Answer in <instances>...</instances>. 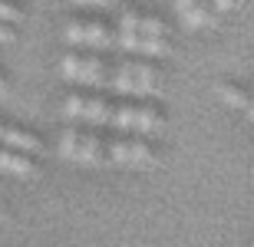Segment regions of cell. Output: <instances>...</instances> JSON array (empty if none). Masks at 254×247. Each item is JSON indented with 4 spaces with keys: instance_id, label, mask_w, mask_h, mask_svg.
<instances>
[{
    "instance_id": "obj_9",
    "label": "cell",
    "mask_w": 254,
    "mask_h": 247,
    "mask_svg": "<svg viewBox=\"0 0 254 247\" xmlns=\"http://www.w3.org/2000/svg\"><path fill=\"white\" fill-rule=\"evenodd\" d=\"M116 43L129 53H142V56H165L169 53V40L165 37H142V33H123L119 30V37Z\"/></svg>"
},
{
    "instance_id": "obj_12",
    "label": "cell",
    "mask_w": 254,
    "mask_h": 247,
    "mask_svg": "<svg viewBox=\"0 0 254 247\" xmlns=\"http://www.w3.org/2000/svg\"><path fill=\"white\" fill-rule=\"evenodd\" d=\"M215 93L221 96L231 109H245V112H251V99H248V93L241 89V86H235V83H218Z\"/></svg>"
},
{
    "instance_id": "obj_4",
    "label": "cell",
    "mask_w": 254,
    "mask_h": 247,
    "mask_svg": "<svg viewBox=\"0 0 254 247\" xmlns=\"http://www.w3.org/2000/svg\"><path fill=\"white\" fill-rule=\"evenodd\" d=\"M106 162L123 165V168H155V148L145 139H116L106 145Z\"/></svg>"
},
{
    "instance_id": "obj_15",
    "label": "cell",
    "mask_w": 254,
    "mask_h": 247,
    "mask_svg": "<svg viewBox=\"0 0 254 247\" xmlns=\"http://www.w3.org/2000/svg\"><path fill=\"white\" fill-rule=\"evenodd\" d=\"M215 10H235L238 7V0H208Z\"/></svg>"
},
{
    "instance_id": "obj_8",
    "label": "cell",
    "mask_w": 254,
    "mask_h": 247,
    "mask_svg": "<svg viewBox=\"0 0 254 247\" xmlns=\"http://www.w3.org/2000/svg\"><path fill=\"white\" fill-rule=\"evenodd\" d=\"M175 10H179L182 23L189 30H205L218 23V13L208 0H175Z\"/></svg>"
},
{
    "instance_id": "obj_18",
    "label": "cell",
    "mask_w": 254,
    "mask_h": 247,
    "mask_svg": "<svg viewBox=\"0 0 254 247\" xmlns=\"http://www.w3.org/2000/svg\"><path fill=\"white\" fill-rule=\"evenodd\" d=\"M3 96H7V79L0 76V99H3Z\"/></svg>"
},
{
    "instance_id": "obj_3",
    "label": "cell",
    "mask_w": 254,
    "mask_h": 247,
    "mask_svg": "<svg viewBox=\"0 0 254 247\" xmlns=\"http://www.w3.org/2000/svg\"><path fill=\"white\" fill-rule=\"evenodd\" d=\"M109 125L123 129V132H139V135H155L165 129V115L155 109V105H116Z\"/></svg>"
},
{
    "instance_id": "obj_6",
    "label": "cell",
    "mask_w": 254,
    "mask_h": 247,
    "mask_svg": "<svg viewBox=\"0 0 254 247\" xmlns=\"http://www.w3.org/2000/svg\"><path fill=\"white\" fill-rule=\"evenodd\" d=\"M113 109L116 105L109 102V99H103V96H66L63 102V112L69 115V119H83V122H93V125H109V119H113Z\"/></svg>"
},
{
    "instance_id": "obj_13",
    "label": "cell",
    "mask_w": 254,
    "mask_h": 247,
    "mask_svg": "<svg viewBox=\"0 0 254 247\" xmlns=\"http://www.w3.org/2000/svg\"><path fill=\"white\" fill-rule=\"evenodd\" d=\"M135 33H142V37H165V33H169V27H165L159 17H139Z\"/></svg>"
},
{
    "instance_id": "obj_7",
    "label": "cell",
    "mask_w": 254,
    "mask_h": 247,
    "mask_svg": "<svg viewBox=\"0 0 254 247\" xmlns=\"http://www.w3.org/2000/svg\"><path fill=\"white\" fill-rule=\"evenodd\" d=\"M66 43H73V47H93V49H106L113 47L116 37L109 33V27L106 23H99V20H73L69 27H66Z\"/></svg>"
},
{
    "instance_id": "obj_16",
    "label": "cell",
    "mask_w": 254,
    "mask_h": 247,
    "mask_svg": "<svg viewBox=\"0 0 254 247\" xmlns=\"http://www.w3.org/2000/svg\"><path fill=\"white\" fill-rule=\"evenodd\" d=\"M0 43H13V30H10V23H0Z\"/></svg>"
},
{
    "instance_id": "obj_17",
    "label": "cell",
    "mask_w": 254,
    "mask_h": 247,
    "mask_svg": "<svg viewBox=\"0 0 254 247\" xmlns=\"http://www.w3.org/2000/svg\"><path fill=\"white\" fill-rule=\"evenodd\" d=\"M76 3H93V7H109L113 0H76Z\"/></svg>"
},
{
    "instance_id": "obj_5",
    "label": "cell",
    "mask_w": 254,
    "mask_h": 247,
    "mask_svg": "<svg viewBox=\"0 0 254 247\" xmlns=\"http://www.w3.org/2000/svg\"><path fill=\"white\" fill-rule=\"evenodd\" d=\"M60 73L69 83H83V86H106L109 83V69L99 56H83V53H66L60 59Z\"/></svg>"
},
{
    "instance_id": "obj_1",
    "label": "cell",
    "mask_w": 254,
    "mask_h": 247,
    "mask_svg": "<svg viewBox=\"0 0 254 247\" xmlns=\"http://www.w3.org/2000/svg\"><path fill=\"white\" fill-rule=\"evenodd\" d=\"M109 83L119 89L123 96H155L162 89V73L152 63H139V59H129L116 69Z\"/></svg>"
},
{
    "instance_id": "obj_10",
    "label": "cell",
    "mask_w": 254,
    "mask_h": 247,
    "mask_svg": "<svg viewBox=\"0 0 254 247\" xmlns=\"http://www.w3.org/2000/svg\"><path fill=\"white\" fill-rule=\"evenodd\" d=\"M0 171L17 175V178H33L37 175V165H33V158L27 152H17V148L0 145Z\"/></svg>"
},
{
    "instance_id": "obj_2",
    "label": "cell",
    "mask_w": 254,
    "mask_h": 247,
    "mask_svg": "<svg viewBox=\"0 0 254 247\" xmlns=\"http://www.w3.org/2000/svg\"><path fill=\"white\" fill-rule=\"evenodd\" d=\"M60 155L66 162H76V165H106V142L93 132H83V129H66L60 135Z\"/></svg>"
},
{
    "instance_id": "obj_14",
    "label": "cell",
    "mask_w": 254,
    "mask_h": 247,
    "mask_svg": "<svg viewBox=\"0 0 254 247\" xmlns=\"http://www.w3.org/2000/svg\"><path fill=\"white\" fill-rule=\"evenodd\" d=\"M23 20V10L17 3H7V0H0V23H20Z\"/></svg>"
},
{
    "instance_id": "obj_11",
    "label": "cell",
    "mask_w": 254,
    "mask_h": 247,
    "mask_svg": "<svg viewBox=\"0 0 254 247\" xmlns=\"http://www.w3.org/2000/svg\"><path fill=\"white\" fill-rule=\"evenodd\" d=\"M0 145H7V148H17V152H27V155H37L43 148L33 132H23L17 125H0Z\"/></svg>"
}]
</instances>
